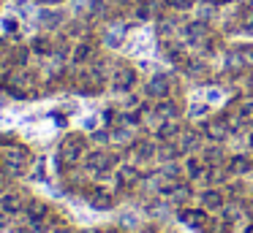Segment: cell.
Listing matches in <instances>:
<instances>
[{
	"mask_svg": "<svg viewBox=\"0 0 253 233\" xmlns=\"http://www.w3.org/2000/svg\"><path fill=\"white\" fill-rule=\"evenodd\" d=\"M82 152H84V138H82V135H68V138L60 144L57 160H60L63 166H74V163L82 157Z\"/></svg>",
	"mask_w": 253,
	"mask_h": 233,
	"instance_id": "obj_1",
	"label": "cell"
},
{
	"mask_svg": "<svg viewBox=\"0 0 253 233\" xmlns=\"http://www.w3.org/2000/svg\"><path fill=\"white\" fill-rule=\"evenodd\" d=\"M3 157H6L8 171H11V173H19L25 166H28L30 152L25 149V146H19V144H8V146H6V152H3Z\"/></svg>",
	"mask_w": 253,
	"mask_h": 233,
	"instance_id": "obj_2",
	"label": "cell"
},
{
	"mask_svg": "<svg viewBox=\"0 0 253 233\" xmlns=\"http://www.w3.org/2000/svg\"><path fill=\"white\" fill-rule=\"evenodd\" d=\"M25 214H28L30 225L36 231H44V220L49 217V206L44 200H30V203H25Z\"/></svg>",
	"mask_w": 253,
	"mask_h": 233,
	"instance_id": "obj_3",
	"label": "cell"
},
{
	"mask_svg": "<svg viewBox=\"0 0 253 233\" xmlns=\"http://www.w3.org/2000/svg\"><path fill=\"white\" fill-rule=\"evenodd\" d=\"M0 211H6V214H17V211H25L22 195H19V193H6L3 198H0Z\"/></svg>",
	"mask_w": 253,
	"mask_h": 233,
	"instance_id": "obj_4",
	"label": "cell"
},
{
	"mask_svg": "<svg viewBox=\"0 0 253 233\" xmlns=\"http://www.w3.org/2000/svg\"><path fill=\"white\" fill-rule=\"evenodd\" d=\"M109 166H112V157L106 155V152H93V155L87 157V168H90V171H106Z\"/></svg>",
	"mask_w": 253,
	"mask_h": 233,
	"instance_id": "obj_5",
	"label": "cell"
},
{
	"mask_svg": "<svg viewBox=\"0 0 253 233\" xmlns=\"http://www.w3.org/2000/svg\"><path fill=\"white\" fill-rule=\"evenodd\" d=\"M147 92H150L153 98H164L166 92H169V84H166V79H164V76H155V79L147 84Z\"/></svg>",
	"mask_w": 253,
	"mask_h": 233,
	"instance_id": "obj_6",
	"label": "cell"
},
{
	"mask_svg": "<svg viewBox=\"0 0 253 233\" xmlns=\"http://www.w3.org/2000/svg\"><path fill=\"white\" fill-rule=\"evenodd\" d=\"M90 203H93L95 209H109V206H112V198H109V193H104V190H93V195H90Z\"/></svg>",
	"mask_w": 253,
	"mask_h": 233,
	"instance_id": "obj_7",
	"label": "cell"
},
{
	"mask_svg": "<svg viewBox=\"0 0 253 233\" xmlns=\"http://www.w3.org/2000/svg\"><path fill=\"white\" fill-rule=\"evenodd\" d=\"M131 84H133V70H120V73L115 76V87H117V90H128Z\"/></svg>",
	"mask_w": 253,
	"mask_h": 233,
	"instance_id": "obj_8",
	"label": "cell"
},
{
	"mask_svg": "<svg viewBox=\"0 0 253 233\" xmlns=\"http://www.w3.org/2000/svg\"><path fill=\"white\" fill-rule=\"evenodd\" d=\"M204 130H207V135H210L212 141H220V138L226 135V125H223V122H210Z\"/></svg>",
	"mask_w": 253,
	"mask_h": 233,
	"instance_id": "obj_9",
	"label": "cell"
},
{
	"mask_svg": "<svg viewBox=\"0 0 253 233\" xmlns=\"http://www.w3.org/2000/svg\"><path fill=\"white\" fill-rule=\"evenodd\" d=\"M90 54H93V46H90V43H82V46H77V52H74V60H77V63H84V60H90Z\"/></svg>",
	"mask_w": 253,
	"mask_h": 233,
	"instance_id": "obj_10",
	"label": "cell"
},
{
	"mask_svg": "<svg viewBox=\"0 0 253 233\" xmlns=\"http://www.w3.org/2000/svg\"><path fill=\"white\" fill-rule=\"evenodd\" d=\"M33 49H36L39 54H49V52H52V43L46 41V38H36V41H33Z\"/></svg>",
	"mask_w": 253,
	"mask_h": 233,
	"instance_id": "obj_11",
	"label": "cell"
},
{
	"mask_svg": "<svg viewBox=\"0 0 253 233\" xmlns=\"http://www.w3.org/2000/svg\"><path fill=\"white\" fill-rule=\"evenodd\" d=\"M202 200H204L207 206H220V203H223L220 193H204V195H202Z\"/></svg>",
	"mask_w": 253,
	"mask_h": 233,
	"instance_id": "obj_12",
	"label": "cell"
},
{
	"mask_svg": "<svg viewBox=\"0 0 253 233\" xmlns=\"http://www.w3.org/2000/svg\"><path fill=\"white\" fill-rule=\"evenodd\" d=\"M25 60H28V52H25V49H17V52H14V57H11V63L14 65H25Z\"/></svg>",
	"mask_w": 253,
	"mask_h": 233,
	"instance_id": "obj_13",
	"label": "cell"
},
{
	"mask_svg": "<svg viewBox=\"0 0 253 233\" xmlns=\"http://www.w3.org/2000/svg\"><path fill=\"white\" fill-rule=\"evenodd\" d=\"M231 171H248V160L234 157V160H231Z\"/></svg>",
	"mask_w": 253,
	"mask_h": 233,
	"instance_id": "obj_14",
	"label": "cell"
},
{
	"mask_svg": "<svg viewBox=\"0 0 253 233\" xmlns=\"http://www.w3.org/2000/svg\"><path fill=\"white\" fill-rule=\"evenodd\" d=\"M60 22V16L57 14H46V16H41V25H57Z\"/></svg>",
	"mask_w": 253,
	"mask_h": 233,
	"instance_id": "obj_15",
	"label": "cell"
},
{
	"mask_svg": "<svg viewBox=\"0 0 253 233\" xmlns=\"http://www.w3.org/2000/svg\"><path fill=\"white\" fill-rule=\"evenodd\" d=\"M0 54H6V41L0 38Z\"/></svg>",
	"mask_w": 253,
	"mask_h": 233,
	"instance_id": "obj_16",
	"label": "cell"
},
{
	"mask_svg": "<svg viewBox=\"0 0 253 233\" xmlns=\"http://www.w3.org/2000/svg\"><path fill=\"white\" fill-rule=\"evenodd\" d=\"M3 222H6V211H0V225H3Z\"/></svg>",
	"mask_w": 253,
	"mask_h": 233,
	"instance_id": "obj_17",
	"label": "cell"
}]
</instances>
